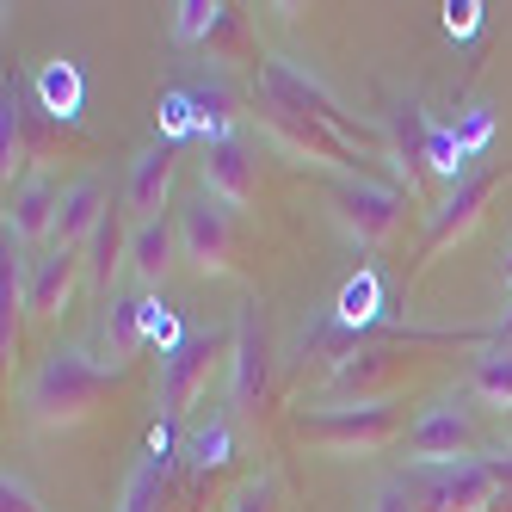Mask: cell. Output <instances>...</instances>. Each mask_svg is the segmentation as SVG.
Instances as JSON below:
<instances>
[{"mask_svg":"<svg viewBox=\"0 0 512 512\" xmlns=\"http://www.w3.org/2000/svg\"><path fill=\"white\" fill-rule=\"evenodd\" d=\"M253 124L272 130L290 155H303V161H315V167H334V173H346V179H352V167H364V149H352L346 136H334L327 124L290 112V105H278V99H266V93H253Z\"/></svg>","mask_w":512,"mask_h":512,"instance_id":"52a82bcc","label":"cell"},{"mask_svg":"<svg viewBox=\"0 0 512 512\" xmlns=\"http://www.w3.org/2000/svg\"><path fill=\"white\" fill-rule=\"evenodd\" d=\"M118 253H130V235H124V216H118V210H105V223H99L93 241L81 247V272H87V290H93V297H112Z\"/></svg>","mask_w":512,"mask_h":512,"instance_id":"ac0fdd59","label":"cell"},{"mask_svg":"<svg viewBox=\"0 0 512 512\" xmlns=\"http://www.w3.org/2000/svg\"><path fill=\"white\" fill-rule=\"evenodd\" d=\"M118 377H124V364H105L87 346H56L38 364V377L25 383V414H31V426H44V432L87 426L99 414V401L118 389Z\"/></svg>","mask_w":512,"mask_h":512,"instance_id":"6da1fadb","label":"cell"},{"mask_svg":"<svg viewBox=\"0 0 512 512\" xmlns=\"http://www.w3.org/2000/svg\"><path fill=\"white\" fill-rule=\"evenodd\" d=\"M420 346H432V340L401 334L395 346H364V352L334 358V371H327V401H334V408H346V401H395L426 371Z\"/></svg>","mask_w":512,"mask_h":512,"instance_id":"3957f363","label":"cell"},{"mask_svg":"<svg viewBox=\"0 0 512 512\" xmlns=\"http://www.w3.org/2000/svg\"><path fill=\"white\" fill-rule=\"evenodd\" d=\"M210 56H229V50H241V13L235 7H223V19H216V31H210V44H204Z\"/></svg>","mask_w":512,"mask_h":512,"instance_id":"484cf974","label":"cell"},{"mask_svg":"<svg viewBox=\"0 0 512 512\" xmlns=\"http://www.w3.org/2000/svg\"><path fill=\"white\" fill-rule=\"evenodd\" d=\"M204 192L216 204H229V210H247L253 198H260V161L247 155V142L241 136H216L210 149H204Z\"/></svg>","mask_w":512,"mask_h":512,"instance_id":"7c38bea8","label":"cell"},{"mask_svg":"<svg viewBox=\"0 0 512 512\" xmlns=\"http://www.w3.org/2000/svg\"><path fill=\"white\" fill-rule=\"evenodd\" d=\"M130 272L149 284V290H161L167 284V272H173V260H179V223H167V216H149V223H130Z\"/></svg>","mask_w":512,"mask_h":512,"instance_id":"2e32d148","label":"cell"},{"mask_svg":"<svg viewBox=\"0 0 512 512\" xmlns=\"http://www.w3.org/2000/svg\"><path fill=\"white\" fill-rule=\"evenodd\" d=\"M229 512H284V488H278V475H253V482L235 488Z\"/></svg>","mask_w":512,"mask_h":512,"instance_id":"cb8c5ba5","label":"cell"},{"mask_svg":"<svg viewBox=\"0 0 512 512\" xmlns=\"http://www.w3.org/2000/svg\"><path fill=\"white\" fill-rule=\"evenodd\" d=\"M0 512H44V500H38V494H31L19 475L7 469V482H0Z\"/></svg>","mask_w":512,"mask_h":512,"instance_id":"4316f807","label":"cell"},{"mask_svg":"<svg viewBox=\"0 0 512 512\" xmlns=\"http://www.w3.org/2000/svg\"><path fill=\"white\" fill-rule=\"evenodd\" d=\"M167 192H173V149L155 142V149H142L130 161V179H124V210L130 223H149V216L167 210Z\"/></svg>","mask_w":512,"mask_h":512,"instance_id":"9a60e30c","label":"cell"},{"mask_svg":"<svg viewBox=\"0 0 512 512\" xmlns=\"http://www.w3.org/2000/svg\"><path fill=\"white\" fill-rule=\"evenodd\" d=\"M482 457V432H475V414L463 408L457 395L426 401L408 426V469H438V463H463Z\"/></svg>","mask_w":512,"mask_h":512,"instance_id":"8992f818","label":"cell"},{"mask_svg":"<svg viewBox=\"0 0 512 512\" xmlns=\"http://www.w3.org/2000/svg\"><path fill=\"white\" fill-rule=\"evenodd\" d=\"M371 512H426V506H420V494H414L408 475H395V482L377 488V506H371Z\"/></svg>","mask_w":512,"mask_h":512,"instance_id":"d4e9b609","label":"cell"},{"mask_svg":"<svg viewBox=\"0 0 512 512\" xmlns=\"http://www.w3.org/2000/svg\"><path fill=\"white\" fill-rule=\"evenodd\" d=\"M500 272H506V284H512V247H506V260H500Z\"/></svg>","mask_w":512,"mask_h":512,"instance_id":"83f0119b","label":"cell"},{"mask_svg":"<svg viewBox=\"0 0 512 512\" xmlns=\"http://www.w3.org/2000/svg\"><path fill=\"white\" fill-rule=\"evenodd\" d=\"M235 352H229V371H235V408L253 414V401H266V340H260V327H253V315L241 309L235 321Z\"/></svg>","mask_w":512,"mask_h":512,"instance_id":"e0dca14e","label":"cell"},{"mask_svg":"<svg viewBox=\"0 0 512 512\" xmlns=\"http://www.w3.org/2000/svg\"><path fill=\"white\" fill-rule=\"evenodd\" d=\"M105 346H112V364H130L142 346V303L105 297Z\"/></svg>","mask_w":512,"mask_h":512,"instance_id":"44dd1931","label":"cell"},{"mask_svg":"<svg viewBox=\"0 0 512 512\" xmlns=\"http://www.w3.org/2000/svg\"><path fill=\"white\" fill-rule=\"evenodd\" d=\"M223 352H235V340L210 334V327H204V334H186L173 352H161V420H179V414H186L192 401L210 389Z\"/></svg>","mask_w":512,"mask_h":512,"instance_id":"ba28073f","label":"cell"},{"mask_svg":"<svg viewBox=\"0 0 512 512\" xmlns=\"http://www.w3.org/2000/svg\"><path fill=\"white\" fill-rule=\"evenodd\" d=\"M105 186H99V173H81V179H68V192H62V210H56V235L50 247L56 253H81L93 241V229L105 223Z\"/></svg>","mask_w":512,"mask_h":512,"instance_id":"5bb4252c","label":"cell"},{"mask_svg":"<svg viewBox=\"0 0 512 512\" xmlns=\"http://www.w3.org/2000/svg\"><path fill=\"white\" fill-rule=\"evenodd\" d=\"M297 438L327 457H383L389 445H408V420L395 401H346V408L321 401L297 420Z\"/></svg>","mask_w":512,"mask_h":512,"instance_id":"7a4b0ae2","label":"cell"},{"mask_svg":"<svg viewBox=\"0 0 512 512\" xmlns=\"http://www.w3.org/2000/svg\"><path fill=\"white\" fill-rule=\"evenodd\" d=\"M229 457H235V432L216 420V426H198L192 438H186V463L192 469H229Z\"/></svg>","mask_w":512,"mask_h":512,"instance_id":"7402d4cb","label":"cell"},{"mask_svg":"<svg viewBox=\"0 0 512 512\" xmlns=\"http://www.w3.org/2000/svg\"><path fill=\"white\" fill-rule=\"evenodd\" d=\"M469 395L500 408V414H512V346H488L469 364Z\"/></svg>","mask_w":512,"mask_h":512,"instance_id":"ffe728a7","label":"cell"},{"mask_svg":"<svg viewBox=\"0 0 512 512\" xmlns=\"http://www.w3.org/2000/svg\"><path fill=\"white\" fill-rule=\"evenodd\" d=\"M260 93L278 99V105H290V112H303V118H315V124H327L334 136H346L352 149H364V155H377V149H383V130H377L371 118H352L321 81L297 75V68H284V62H260Z\"/></svg>","mask_w":512,"mask_h":512,"instance_id":"277c9868","label":"cell"},{"mask_svg":"<svg viewBox=\"0 0 512 512\" xmlns=\"http://www.w3.org/2000/svg\"><path fill=\"white\" fill-rule=\"evenodd\" d=\"M216 19H223V7H210V0H179L173 7V38L179 44H210Z\"/></svg>","mask_w":512,"mask_h":512,"instance_id":"603a6c76","label":"cell"},{"mask_svg":"<svg viewBox=\"0 0 512 512\" xmlns=\"http://www.w3.org/2000/svg\"><path fill=\"white\" fill-rule=\"evenodd\" d=\"M334 210H340V223H346V235L358 241V247H383V241H395V229H401V198L389 192V186H377V179H334Z\"/></svg>","mask_w":512,"mask_h":512,"instance_id":"9c48e42d","label":"cell"},{"mask_svg":"<svg viewBox=\"0 0 512 512\" xmlns=\"http://www.w3.org/2000/svg\"><path fill=\"white\" fill-rule=\"evenodd\" d=\"M75 284H87L81 253L44 247L38 260H25V315H62V303L75 297Z\"/></svg>","mask_w":512,"mask_h":512,"instance_id":"4fadbf2b","label":"cell"},{"mask_svg":"<svg viewBox=\"0 0 512 512\" xmlns=\"http://www.w3.org/2000/svg\"><path fill=\"white\" fill-rule=\"evenodd\" d=\"M500 186H506V173H500V167H494V173H469L463 186H457L445 204H438L432 229H426V241H420V266H432L438 253H451L475 223H482V210L494 204V192H500Z\"/></svg>","mask_w":512,"mask_h":512,"instance_id":"30bf717a","label":"cell"},{"mask_svg":"<svg viewBox=\"0 0 512 512\" xmlns=\"http://www.w3.org/2000/svg\"><path fill=\"white\" fill-rule=\"evenodd\" d=\"M62 179L56 173H25L19 186L7 192V241H19V247H44L50 235H56V210H62Z\"/></svg>","mask_w":512,"mask_h":512,"instance_id":"8fae6325","label":"cell"},{"mask_svg":"<svg viewBox=\"0 0 512 512\" xmlns=\"http://www.w3.org/2000/svg\"><path fill=\"white\" fill-rule=\"evenodd\" d=\"M161 494H167V438L155 432L149 457H142V463L130 469V482H124V500H118V512H161Z\"/></svg>","mask_w":512,"mask_h":512,"instance_id":"d6986e66","label":"cell"},{"mask_svg":"<svg viewBox=\"0 0 512 512\" xmlns=\"http://www.w3.org/2000/svg\"><path fill=\"white\" fill-rule=\"evenodd\" d=\"M235 210L216 204L210 192H198L186 210H179V266L192 278H229L235 272Z\"/></svg>","mask_w":512,"mask_h":512,"instance_id":"5b68a950","label":"cell"}]
</instances>
